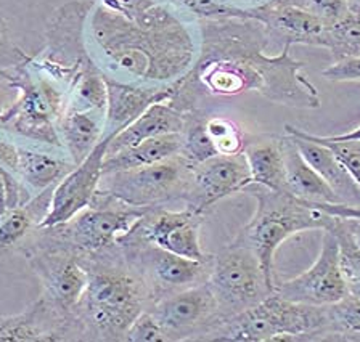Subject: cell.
I'll return each mask as SVG.
<instances>
[{
	"mask_svg": "<svg viewBox=\"0 0 360 342\" xmlns=\"http://www.w3.org/2000/svg\"><path fill=\"white\" fill-rule=\"evenodd\" d=\"M200 32L198 58L167 100L176 110L190 113L198 110L201 97H236L245 92H259L290 108H320L317 88L301 72L306 65L291 57V44L274 57L264 53L269 34L257 20H200Z\"/></svg>",
	"mask_w": 360,
	"mask_h": 342,
	"instance_id": "1",
	"label": "cell"
},
{
	"mask_svg": "<svg viewBox=\"0 0 360 342\" xmlns=\"http://www.w3.org/2000/svg\"><path fill=\"white\" fill-rule=\"evenodd\" d=\"M87 44L106 74L150 86L176 84L200 53L191 27L162 0H94Z\"/></svg>",
	"mask_w": 360,
	"mask_h": 342,
	"instance_id": "2",
	"label": "cell"
},
{
	"mask_svg": "<svg viewBox=\"0 0 360 342\" xmlns=\"http://www.w3.org/2000/svg\"><path fill=\"white\" fill-rule=\"evenodd\" d=\"M81 257L89 284L72 313L77 333L87 339L124 341L134 320L153 304L148 284L120 244Z\"/></svg>",
	"mask_w": 360,
	"mask_h": 342,
	"instance_id": "3",
	"label": "cell"
},
{
	"mask_svg": "<svg viewBox=\"0 0 360 342\" xmlns=\"http://www.w3.org/2000/svg\"><path fill=\"white\" fill-rule=\"evenodd\" d=\"M256 199V211L233 241L255 251L270 288H275V252L286 239L309 230H328L336 217L317 203L297 199L286 192L251 183L243 190Z\"/></svg>",
	"mask_w": 360,
	"mask_h": 342,
	"instance_id": "4",
	"label": "cell"
},
{
	"mask_svg": "<svg viewBox=\"0 0 360 342\" xmlns=\"http://www.w3.org/2000/svg\"><path fill=\"white\" fill-rule=\"evenodd\" d=\"M30 58V57H27ZM0 70L18 97L0 119V129L37 142L45 147L61 148L58 122L68 106V93L27 63Z\"/></svg>",
	"mask_w": 360,
	"mask_h": 342,
	"instance_id": "5",
	"label": "cell"
},
{
	"mask_svg": "<svg viewBox=\"0 0 360 342\" xmlns=\"http://www.w3.org/2000/svg\"><path fill=\"white\" fill-rule=\"evenodd\" d=\"M323 322L325 305L297 304L272 293L257 305L225 318L210 341L312 342L317 341Z\"/></svg>",
	"mask_w": 360,
	"mask_h": 342,
	"instance_id": "6",
	"label": "cell"
},
{
	"mask_svg": "<svg viewBox=\"0 0 360 342\" xmlns=\"http://www.w3.org/2000/svg\"><path fill=\"white\" fill-rule=\"evenodd\" d=\"M146 207L121 203L97 192L92 203L71 221L56 227L39 228V244L53 246L76 252L79 256L94 254L117 244L134 230L146 214Z\"/></svg>",
	"mask_w": 360,
	"mask_h": 342,
	"instance_id": "7",
	"label": "cell"
},
{
	"mask_svg": "<svg viewBox=\"0 0 360 342\" xmlns=\"http://www.w3.org/2000/svg\"><path fill=\"white\" fill-rule=\"evenodd\" d=\"M94 0H71L56 8L45 26V46L36 57L27 58L34 70L42 72L68 93L92 55L87 44V20Z\"/></svg>",
	"mask_w": 360,
	"mask_h": 342,
	"instance_id": "8",
	"label": "cell"
},
{
	"mask_svg": "<svg viewBox=\"0 0 360 342\" xmlns=\"http://www.w3.org/2000/svg\"><path fill=\"white\" fill-rule=\"evenodd\" d=\"M191 166L176 154L156 164L135 169L106 172L100 178L97 192L121 203L146 207H166L188 193Z\"/></svg>",
	"mask_w": 360,
	"mask_h": 342,
	"instance_id": "9",
	"label": "cell"
},
{
	"mask_svg": "<svg viewBox=\"0 0 360 342\" xmlns=\"http://www.w3.org/2000/svg\"><path fill=\"white\" fill-rule=\"evenodd\" d=\"M207 284L224 318L238 315L274 293L255 251L236 241L212 256Z\"/></svg>",
	"mask_w": 360,
	"mask_h": 342,
	"instance_id": "10",
	"label": "cell"
},
{
	"mask_svg": "<svg viewBox=\"0 0 360 342\" xmlns=\"http://www.w3.org/2000/svg\"><path fill=\"white\" fill-rule=\"evenodd\" d=\"M117 244L121 246L127 262L148 284L153 302L169 293L205 283L210 277L212 257L206 262L191 261L158 248L156 244L131 233L121 238Z\"/></svg>",
	"mask_w": 360,
	"mask_h": 342,
	"instance_id": "11",
	"label": "cell"
},
{
	"mask_svg": "<svg viewBox=\"0 0 360 342\" xmlns=\"http://www.w3.org/2000/svg\"><path fill=\"white\" fill-rule=\"evenodd\" d=\"M150 312L172 341H207L224 322L207 282L156 299Z\"/></svg>",
	"mask_w": 360,
	"mask_h": 342,
	"instance_id": "12",
	"label": "cell"
},
{
	"mask_svg": "<svg viewBox=\"0 0 360 342\" xmlns=\"http://www.w3.org/2000/svg\"><path fill=\"white\" fill-rule=\"evenodd\" d=\"M26 256L44 284V299L60 315L72 320L75 308L89 284V270L82 257L72 251L39 243Z\"/></svg>",
	"mask_w": 360,
	"mask_h": 342,
	"instance_id": "13",
	"label": "cell"
},
{
	"mask_svg": "<svg viewBox=\"0 0 360 342\" xmlns=\"http://www.w3.org/2000/svg\"><path fill=\"white\" fill-rule=\"evenodd\" d=\"M274 293L307 305H330L347 294L340 267V248L331 230H323L322 244L311 268L285 282H275Z\"/></svg>",
	"mask_w": 360,
	"mask_h": 342,
	"instance_id": "14",
	"label": "cell"
},
{
	"mask_svg": "<svg viewBox=\"0 0 360 342\" xmlns=\"http://www.w3.org/2000/svg\"><path fill=\"white\" fill-rule=\"evenodd\" d=\"M202 216L184 207L180 211L153 207L146 211L131 235L191 261L206 262L212 256L202 251L200 227Z\"/></svg>",
	"mask_w": 360,
	"mask_h": 342,
	"instance_id": "15",
	"label": "cell"
},
{
	"mask_svg": "<svg viewBox=\"0 0 360 342\" xmlns=\"http://www.w3.org/2000/svg\"><path fill=\"white\" fill-rule=\"evenodd\" d=\"M251 172L245 153L216 154L191 166L185 207L205 216V212L230 195L243 193L251 185Z\"/></svg>",
	"mask_w": 360,
	"mask_h": 342,
	"instance_id": "16",
	"label": "cell"
},
{
	"mask_svg": "<svg viewBox=\"0 0 360 342\" xmlns=\"http://www.w3.org/2000/svg\"><path fill=\"white\" fill-rule=\"evenodd\" d=\"M110 142L111 137L101 138L92 153L55 185L50 209L39 228L66 223L90 206L103 176V159Z\"/></svg>",
	"mask_w": 360,
	"mask_h": 342,
	"instance_id": "17",
	"label": "cell"
},
{
	"mask_svg": "<svg viewBox=\"0 0 360 342\" xmlns=\"http://www.w3.org/2000/svg\"><path fill=\"white\" fill-rule=\"evenodd\" d=\"M106 74V72H105ZM108 103L105 114V137H115L122 129L142 116L151 105L167 102L172 97L176 84L169 86H150L131 81H121L106 74Z\"/></svg>",
	"mask_w": 360,
	"mask_h": 342,
	"instance_id": "18",
	"label": "cell"
},
{
	"mask_svg": "<svg viewBox=\"0 0 360 342\" xmlns=\"http://www.w3.org/2000/svg\"><path fill=\"white\" fill-rule=\"evenodd\" d=\"M255 20L266 27L269 37L277 36L285 44H306L322 47L325 23L317 15L304 7L280 4L277 0H267L252 7Z\"/></svg>",
	"mask_w": 360,
	"mask_h": 342,
	"instance_id": "19",
	"label": "cell"
},
{
	"mask_svg": "<svg viewBox=\"0 0 360 342\" xmlns=\"http://www.w3.org/2000/svg\"><path fill=\"white\" fill-rule=\"evenodd\" d=\"M72 320L60 315L41 297L20 315L0 317V341H68L76 339Z\"/></svg>",
	"mask_w": 360,
	"mask_h": 342,
	"instance_id": "20",
	"label": "cell"
},
{
	"mask_svg": "<svg viewBox=\"0 0 360 342\" xmlns=\"http://www.w3.org/2000/svg\"><path fill=\"white\" fill-rule=\"evenodd\" d=\"M76 164L65 150L47 147H22L18 145L16 176L32 196L55 187Z\"/></svg>",
	"mask_w": 360,
	"mask_h": 342,
	"instance_id": "21",
	"label": "cell"
},
{
	"mask_svg": "<svg viewBox=\"0 0 360 342\" xmlns=\"http://www.w3.org/2000/svg\"><path fill=\"white\" fill-rule=\"evenodd\" d=\"M187 121V113H182L167 102L151 105L142 116H139L132 124L122 129L111 138L106 154L134 147L145 140L167 136V133H182Z\"/></svg>",
	"mask_w": 360,
	"mask_h": 342,
	"instance_id": "22",
	"label": "cell"
},
{
	"mask_svg": "<svg viewBox=\"0 0 360 342\" xmlns=\"http://www.w3.org/2000/svg\"><path fill=\"white\" fill-rule=\"evenodd\" d=\"M285 154V192L307 203H341L336 193L302 158L295 140L286 133L281 137Z\"/></svg>",
	"mask_w": 360,
	"mask_h": 342,
	"instance_id": "23",
	"label": "cell"
},
{
	"mask_svg": "<svg viewBox=\"0 0 360 342\" xmlns=\"http://www.w3.org/2000/svg\"><path fill=\"white\" fill-rule=\"evenodd\" d=\"M286 133L292 137L302 158L330 185L341 203L360 207V187L336 159L333 151L322 143L297 136L291 131H286Z\"/></svg>",
	"mask_w": 360,
	"mask_h": 342,
	"instance_id": "24",
	"label": "cell"
},
{
	"mask_svg": "<svg viewBox=\"0 0 360 342\" xmlns=\"http://www.w3.org/2000/svg\"><path fill=\"white\" fill-rule=\"evenodd\" d=\"M105 111H72L66 110L58 122L61 147L75 164L92 153L103 138Z\"/></svg>",
	"mask_w": 360,
	"mask_h": 342,
	"instance_id": "25",
	"label": "cell"
},
{
	"mask_svg": "<svg viewBox=\"0 0 360 342\" xmlns=\"http://www.w3.org/2000/svg\"><path fill=\"white\" fill-rule=\"evenodd\" d=\"M53 188L37 193L25 204L0 216V254L25 243L32 230L41 227L52 203Z\"/></svg>",
	"mask_w": 360,
	"mask_h": 342,
	"instance_id": "26",
	"label": "cell"
},
{
	"mask_svg": "<svg viewBox=\"0 0 360 342\" xmlns=\"http://www.w3.org/2000/svg\"><path fill=\"white\" fill-rule=\"evenodd\" d=\"M180 148H182V133H167V136L145 140L134 147L105 154L103 173L156 164L179 154Z\"/></svg>",
	"mask_w": 360,
	"mask_h": 342,
	"instance_id": "27",
	"label": "cell"
},
{
	"mask_svg": "<svg viewBox=\"0 0 360 342\" xmlns=\"http://www.w3.org/2000/svg\"><path fill=\"white\" fill-rule=\"evenodd\" d=\"M245 156L251 182L264 188L285 192V154L281 137L246 143Z\"/></svg>",
	"mask_w": 360,
	"mask_h": 342,
	"instance_id": "28",
	"label": "cell"
},
{
	"mask_svg": "<svg viewBox=\"0 0 360 342\" xmlns=\"http://www.w3.org/2000/svg\"><path fill=\"white\" fill-rule=\"evenodd\" d=\"M108 103V86L105 71L94 58L79 72L68 92L66 110L72 111H105Z\"/></svg>",
	"mask_w": 360,
	"mask_h": 342,
	"instance_id": "29",
	"label": "cell"
},
{
	"mask_svg": "<svg viewBox=\"0 0 360 342\" xmlns=\"http://www.w3.org/2000/svg\"><path fill=\"white\" fill-rule=\"evenodd\" d=\"M317 341L360 342V301L346 294L335 304L325 305V322Z\"/></svg>",
	"mask_w": 360,
	"mask_h": 342,
	"instance_id": "30",
	"label": "cell"
},
{
	"mask_svg": "<svg viewBox=\"0 0 360 342\" xmlns=\"http://www.w3.org/2000/svg\"><path fill=\"white\" fill-rule=\"evenodd\" d=\"M322 47L328 50L333 63L360 58V16L349 12L345 18L325 26Z\"/></svg>",
	"mask_w": 360,
	"mask_h": 342,
	"instance_id": "31",
	"label": "cell"
},
{
	"mask_svg": "<svg viewBox=\"0 0 360 342\" xmlns=\"http://www.w3.org/2000/svg\"><path fill=\"white\" fill-rule=\"evenodd\" d=\"M180 156L188 162L190 166L200 164V162L212 158L217 154L216 148L207 136L205 127V117L198 114V110L187 113V121L182 132V148Z\"/></svg>",
	"mask_w": 360,
	"mask_h": 342,
	"instance_id": "32",
	"label": "cell"
},
{
	"mask_svg": "<svg viewBox=\"0 0 360 342\" xmlns=\"http://www.w3.org/2000/svg\"><path fill=\"white\" fill-rule=\"evenodd\" d=\"M331 232L335 233L338 239V248H340V267L342 278H345L347 294L354 299L360 301V249L354 244L351 237L342 228L340 217H336Z\"/></svg>",
	"mask_w": 360,
	"mask_h": 342,
	"instance_id": "33",
	"label": "cell"
},
{
	"mask_svg": "<svg viewBox=\"0 0 360 342\" xmlns=\"http://www.w3.org/2000/svg\"><path fill=\"white\" fill-rule=\"evenodd\" d=\"M205 127L217 154L230 156L245 151V136L233 121L222 116H212L205 119Z\"/></svg>",
	"mask_w": 360,
	"mask_h": 342,
	"instance_id": "34",
	"label": "cell"
},
{
	"mask_svg": "<svg viewBox=\"0 0 360 342\" xmlns=\"http://www.w3.org/2000/svg\"><path fill=\"white\" fill-rule=\"evenodd\" d=\"M285 129L297 133V136L306 137L328 147L333 151L336 159L341 162V166L345 167L346 172L352 177V180L360 187V140H328L326 137L314 136V133L301 131V129L292 126H286Z\"/></svg>",
	"mask_w": 360,
	"mask_h": 342,
	"instance_id": "35",
	"label": "cell"
},
{
	"mask_svg": "<svg viewBox=\"0 0 360 342\" xmlns=\"http://www.w3.org/2000/svg\"><path fill=\"white\" fill-rule=\"evenodd\" d=\"M124 341L129 342H171L166 331L158 322L156 317L146 308L140 315L134 320L129 327Z\"/></svg>",
	"mask_w": 360,
	"mask_h": 342,
	"instance_id": "36",
	"label": "cell"
},
{
	"mask_svg": "<svg viewBox=\"0 0 360 342\" xmlns=\"http://www.w3.org/2000/svg\"><path fill=\"white\" fill-rule=\"evenodd\" d=\"M306 8L317 15L325 26L336 23L349 13L347 0H307Z\"/></svg>",
	"mask_w": 360,
	"mask_h": 342,
	"instance_id": "37",
	"label": "cell"
},
{
	"mask_svg": "<svg viewBox=\"0 0 360 342\" xmlns=\"http://www.w3.org/2000/svg\"><path fill=\"white\" fill-rule=\"evenodd\" d=\"M27 57H30V55H26L13 42V39L10 36L7 23H5V20L0 16V70L18 65L21 61H25Z\"/></svg>",
	"mask_w": 360,
	"mask_h": 342,
	"instance_id": "38",
	"label": "cell"
},
{
	"mask_svg": "<svg viewBox=\"0 0 360 342\" xmlns=\"http://www.w3.org/2000/svg\"><path fill=\"white\" fill-rule=\"evenodd\" d=\"M322 77L331 82L360 81V58H347L331 63L322 71Z\"/></svg>",
	"mask_w": 360,
	"mask_h": 342,
	"instance_id": "39",
	"label": "cell"
},
{
	"mask_svg": "<svg viewBox=\"0 0 360 342\" xmlns=\"http://www.w3.org/2000/svg\"><path fill=\"white\" fill-rule=\"evenodd\" d=\"M0 166L15 173L18 166V145L4 137H0Z\"/></svg>",
	"mask_w": 360,
	"mask_h": 342,
	"instance_id": "40",
	"label": "cell"
},
{
	"mask_svg": "<svg viewBox=\"0 0 360 342\" xmlns=\"http://www.w3.org/2000/svg\"><path fill=\"white\" fill-rule=\"evenodd\" d=\"M16 97H18L16 88L11 87L8 81L2 76V72H0V119H2L5 111L13 105Z\"/></svg>",
	"mask_w": 360,
	"mask_h": 342,
	"instance_id": "41",
	"label": "cell"
},
{
	"mask_svg": "<svg viewBox=\"0 0 360 342\" xmlns=\"http://www.w3.org/2000/svg\"><path fill=\"white\" fill-rule=\"evenodd\" d=\"M341 225L346 230V233L351 237L354 241V244L360 249V217H347V218H341Z\"/></svg>",
	"mask_w": 360,
	"mask_h": 342,
	"instance_id": "42",
	"label": "cell"
},
{
	"mask_svg": "<svg viewBox=\"0 0 360 342\" xmlns=\"http://www.w3.org/2000/svg\"><path fill=\"white\" fill-rule=\"evenodd\" d=\"M5 169L7 167L0 166V216L8 211L7 207V183H5Z\"/></svg>",
	"mask_w": 360,
	"mask_h": 342,
	"instance_id": "43",
	"label": "cell"
},
{
	"mask_svg": "<svg viewBox=\"0 0 360 342\" xmlns=\"http://www.w3.org/2000/svg\"><path fill=\"white\" fill-rule=\"evenodd\" d=\"M326 138L328 140H360V126L352 129L351 132L340 133V136H328Z\"/></svg>",
	"mask_w": 360,
	"mask_h": 342,
	"instance_id": "44",
	"label": "cell"
},
{
	"mask_svg": "<svg viewBox=\"0 0 360 342\" xmlns=\"http://www.w3.org/2000/svg\"><path fill=\"white\" fill-rule=\"evenodd\" d=\"M346 217H360V207L346 204L345 209H342V218Z\"/></svg>",
	"mask_w": 360,
	"mask_h": 342,
	"instance_id": "45",
	"label": "cell"
},
{
	"mask_svg": "<svg viewBox=\"0 0 360 342\" xmlns=\"http://www.w3.org/2000/svg\"><path fill=\"white\" fill-rule=\"evenodd\" d=\"M248 2H257V5H261L264 2H267V0H248Z\"/></svg>",
	"mask_w": 360,
	"mask_h": 342,
	"instance_id": "46",
	"label": "cell"
}]
</instances>
